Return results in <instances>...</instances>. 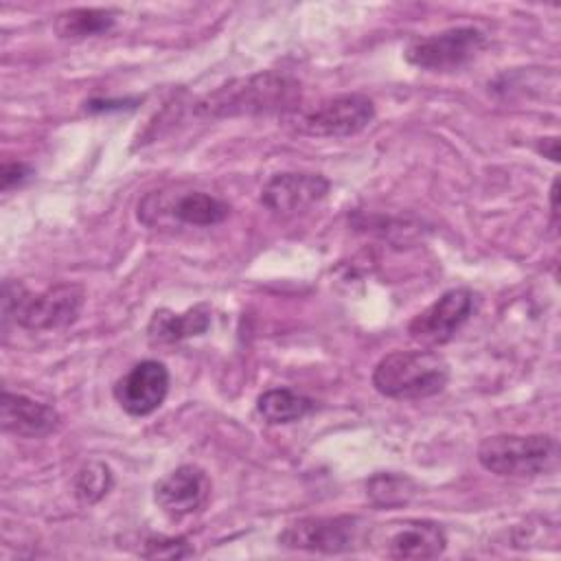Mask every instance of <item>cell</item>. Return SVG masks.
<instances>
[{
    "mask_svg": "<svg viewBox=\"0 0 561 561\" xmlns=\"http://www.w3.org/2000/svg\"><path fill=\"white\" fill-rule=\"evenodd\" d=\"M300 85L278 72H256L243 79H232L208 92L197 103V114L210 118L267 114L278 110H296Z\"/></svg>",
    "mask_w": 561,
    "mask_h": 561,
    "instance_id": "cell-1",
    "label": "cell"
},
{
    "mask_svg": "<svg viewBox=\"0 0 561 561\" xmlns=\"http://www.w3.org/2000/svg\"><path fill=\"white\" fill-rule=\"evenodd\" d=\"M83 300V287L77 283H59L33 294L22 283L7 280L2 287V316L28 331H57L79 318Z\"/></svg>",
    "mask_w": 561,
    "mask_h": 561,
    "instance_id": "cell-2",
    "label": "cell"
},
{
    "mask_svg": "<svg viewBox=\"0 0 561 561\" xmlns=\"http://www.w3.org/2000/svg\"><path fill=\"white\" fill-rule=\"evenodd\" d=\"M449 366L443 355L430 348L392 351L373 370V386L379 394L399 401L427 399L445 390Z\"/></svg>",
    "mask_w": 561,
    "mask_h": 561,
    "instance_id": "cell-3",
    "label": "cell"
},
{
    "mask_svg": "<svg viewBox=\"0 0 561 561\" xmlns=\"http://www.w3.org/2000/svg\"><path fill=\"white\" fill-rule=\"evenodd\" d=\"M478 462L500 478H535L559 462V443L548 434H495L480 443Z\"/></svg>",
    "mask_w": 561,
    "mask_h": 561,
    "instance_id": "cell-4",
    "label": "cell"
},
{
    "mask_svg": "<svg viewBox=\"0 0 561 561\" xmlns=\"http://www.w3.org/2000/svg\"><path fill=\"white\" fill-rule=\"evenodd\" d=\"M230 213V206L206 193L195 188H158L147 193L138 202V221L145 226H217Z\"/></svg>",
    "mask_w": 561,
    "mask_h": 561,
    "instance_id": "cell-5",
    "label": "cell"
},
{
    "mask_svg": "<svg viewBox=\"0 0 561 561\" xmlns=\"http://www.w3.org/2000/svg\"><path fill=\"white\" fill-rule=\"evenodd\" d=\"M368 539L366 524L355 515H333V517H302L287 524L278 543L291 550L340 554L351 552Z\"/></svg>",
    "mask_w": 561,
    "mask_h": 561,
    "instance_id": "cell-6",
    "label": "cell"
},
{
    "mask_svg": "<svg viewBox=\"0 0 561 561\" xmlns=\"http://www.w3.org/2000/svg\"><path fill=\"white\" fill-rule=\"evenodd\" d=\"M375 118V105L364 94H340L309 110H291L289 123L300 134L318 138H346L359 134Z\"/></svg>",
    "mask_w": 561,
    "mask_h": 561,
    "instance_id": "cell-7",
    "label": "cell"
},
{
    "mask_svg": "<svg viewBox=\"0 0 561 561\" xmlns=\"http://www.w3.org/2000/svg\"><path fill=\"white\" fill-rule=\"evenodd\" d=\"M368 543L388 559H436L447 548L445 528L432 519H399L368 530Z\"/></svg>",
    "mask_w": 561,
    "mask_h": 561,
    "instance_id": "cell-8",
    "label": "cell"
},
{
    "mask_svg": "<svg viewBox=\"0 0 561 561\" xmlns=\"http://www.w3.org/2000/svg\"><path fill=\"white\" fill-rule=\"evenodd\" d=\"M486 46V35L476 26H451L416 37L405 48V59L423 70H454L471 61Z\"/></svg>",
    "mask_w": 561,
    "mask_h": 561,
    "instance_id": "cell-9",
    "label": "cell"
},
{
    "mask_svg": "<svg viewBox=\"0 0 561 561\" xmlns=\"http://www.w3.org/2000/svg\"><path fill=\"white\" fill-rule=\"evenodd\" d=\"M476 296L467 287H454L445 291L438 300L425 307L408 324V333L414 342L423 346H440L449 342L456 331L469 320L473 311Z\"/></svg>",
    "mask_w": 561,
    "mask_h": 561,
    "instance_id": "cell-10",
    "label": "cell"
},
{
    "mask_svg": "<svg viewBox=\"0 0 561 561\" xmlns=\"http://www.w3.org/2000/svg\"><path fill=\"white\" fill-rule=\"evenodd\" d=\"M116 403L131 416H147L156 412L169 392V370L158 359H145L131 366L114 383Z\"/></svg>",
    "mask_w": 561,
    "mask_h": 561,
    "instance_id": "cell-11",
    "label": "cell"
},
{
    "mask_svg": "<svg viewBox=\"0 0 561 561\" xmlns=\"http://www.w3.org/2000/svg\"><path fill=\"white\" fill-rule=\"evenodd\" d=\"M210 495V480L204 469L182 465L153 486V500L169 519H182L197 513Z\"/></svg>",
    "mask_w": 561,
    "mask_h": 561,
    "instance_id": "cell-12",
    "label": "cell"
},
{
    "mask_svg": "<svg viewBox=\"0 0 561 561\" xmlns=\"http://www.w3.org/2000/svg\"><path fill=\"white\" fill-rule=\"evenodd\" d=\"M329 193V180L320 173L285 171L272 175L261 188V204L272 213L291 215L309 208Z\"/></svg>",
    "mask_w": 561,
    "mask_h": 561,
    "instance_id": "cell-13",
    "label": "cell"
},
{
    "mask_svg": "<svg viewBox=\"0 0 561 561\" xmlns=\"http://www.w3.org/2000/svg\"><path fill=\"white\" fill-rule=\"evenodd\" d=\"M0 425L4 432L15 436L42 438L59 427V412L53 405L35 401L26 394L2 390Z\"/></svg>",
    "mask_w": 561,
    "mask_h": 561,
    "instance_id": "cell-14",
    "label": "cell"
},
{
    "mask_svg": "<svg viewBox=\"0 0 561 561\" xmlns=\"http://www.w3.org/2000/svg\"><path fill=\"white\" fill-rule=\"evenodd\" d=\"M210 324L208 305H195L184 313L158 309L147 327V335L156 344H173L193 335H202Z\"/></svg>",
    "mask_w": 561,
    "mask_h": 561,
    "instance_id": "cell-15",
    "label": "cell"
},
{
    "mask_svg": "<svg viewBox=\"0 0 561 561\" xmlns=\"http://www.w3.org/2000/svg\"><path fill=\"white\" fill-rule=\"evenodd\" d=\"M256 410L270 425H285L305 419L313 410V401L289 388H270L256 399Z\"/></svg>",
    "mask_w": 561,
    "mask_h": 561,
    "instance_id": "cell-16",
    "label": "cell"
},
{
    "mask_svg": "<svg viewBox=\"0 0 561 561\" xmlns=\"http://www.w3.org/2000/svg\"><path fill=\"white\" fill-rule=\"evenodd\" d=\"M114 26V13L107 9H68L55 18V33L64 39H83L101 35Z\"/></svg>",
    "mask_w": 561,
    "mask_h": 561,
    "instance_id": "cell-17",
    "label": "cell"
},
{
    "mask_svg": "<svg viewBox=\"0 0 561 561\" xmlns=\"http://www.w3.org/2000/svg\"><path fill=\"white\" fill-rule=\"evenodd\" d=\"M414 493H416V484L408 476H401V473L381 471V473H375L366 482V495L377 506L408 504Z\"/></svg>",
    "mask_w": 561,
    "mask_h": 561,
    "instance_id": "cell-18",
    "label": "cell"
},
{
    "mask_svg": "<svg viewBox=\"0 0 561 561\" xmlns=\"http://www.w3.org/2000/svg\"><path fill=\"white\" fill-rule=\"evenodd\" d=\"M112 484H114L112 469L101 460H90V462L81 465L79 471L75 473V480H72L75 495L81 504L101 502L110 493Z\"/></svg>",
    "mask_w": 561,
    "mask_h": 561,
    "instance_id": "cell-19",
    "label": "cell"
},
{
    "mask_svg": "<svg viewBox=\"0 0 561 561\" xmlns=\"http://www.w3.org/2000/svg\"><path fill=\"white\" fill-rule=\"evenodd\" d=\"M147 559H184L193 554V548L184 537H164V535H151L145 539V546L140 550Z\"/></svg>",
    "mask_w": 561,
    "mask_h": 561,
    "instance_id": "cell-20",
    "label": "cell"
},
{
    "mask_svg": "<svg viewBox=\"0 0 561 561\" xmlns=\"http://www.w3.org/2000/svg\"><path fill=\"white\" fill-rule=\"evenodd\" d=\"M33 175V169L24 162H4L0 171V186L2 191H11L15 186H22Z\"/></svg>",
    "mask_w": 561,
    "mask_h": 561,
    "instance_id": "cell-21",
    "label": "cell"
}]
</instances>
